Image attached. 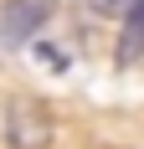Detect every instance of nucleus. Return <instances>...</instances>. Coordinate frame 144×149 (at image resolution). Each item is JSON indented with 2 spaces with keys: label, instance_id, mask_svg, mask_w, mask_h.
Masks as SVG:
<instances>
[{
  "label": "nucleus",
  "instance_id": "2",
  "mask_svg": "<svg viewBox=\"0 0 144 149\" xmlns=\"http://www.w3.org/2000/svg\"><path fill=\"white\" fill-rule=\"evenodd\" d=\"M46 15H52V0H10L5 5V41L21 46L36 36V26H46Z\"/></svg>",
  "mask_w": 144,
  "mask_h": 149
},
{
  "label": "nucleus",
  "instance_id": "3",
  "mask_svg": "<svg viewBox=\"0 0 144 149\" xmlns=\"http://www.w3.org/2000/svg\"><path fill=\"white\" fill-rule=\"evenodd\" d=\"M139 26H144L139 5H129V10H124V36H118V62H124V67L139 62Z\"/></svg>",
  "mask_w": 144,
  "mask_h": 149
},
{
  "label": "nucleus",
  "instance_id": "4",
  "mask_svg": "<svg viewBox=\"0 0 144 149\" xmlns=\"http://www.w3.org/2000/svg\"><path fill=\"white\" fill-rule=\"evenodd\" d=\"M93 5V15H103V21H113V15H124L129 5H139V0H87Z\"/></svg>",
  "mask_w": 144,
  "mask_h": 149
},
{
  "label": "nucleus",
  "instance_id": "1",
  "mask_svg": "<svg viewBox=\"0 0 144 149\" xmlns=\"http://www.w3.org/2000/svg\"><path fill=\"white\" fill-rule=\"evenodd\" d=\"M5 129H10V149H46V139H52V123L41 118V108H31V103H10Z\"/></svg>",
  "mask_w": 144,
  "mask_h": 149
}]
</instances>
